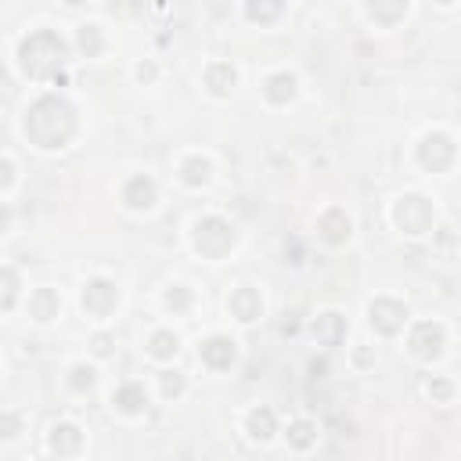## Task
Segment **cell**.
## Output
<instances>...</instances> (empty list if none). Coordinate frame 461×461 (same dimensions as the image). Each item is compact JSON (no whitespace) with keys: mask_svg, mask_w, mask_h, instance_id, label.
<instances>
[{"mask_svg":"<svg viewBox=\"0 0 461 461\" xmlns=\"http://www.w3.org/2000/svg\"><path fill=\"white\" fill-rule=\"evenodd\" d=\"M202 357H205L209 364H213V368H227L230 361H235V343H227V339H213V343H205Z\"/></svg>","mask_w":461,"mask_h":461,"instance_id":"1","label":"cell"},{"mask_svg":"<svg viewBox=\"0 0 461 461\" xmlns=\"http://www.w3.org/2000/svg\"><path fill=\"white\" fill-rule=\"evenodd\" d=\"M249 429H253V432H249L253 439H267L270 432H274V414H270L267 407L263 411H253V414H249Z\"/></svg>","mask_w":461,"mask_h":461,"instance_id":"2","label":"cell"},{"mask_svg":"<svg viewBox=\"0 0 461 461\" xmlns=\"http://www.w3.org/2000/svg\"><path fill=\"white\" fill-rule=\"evenodd\" d=\"M119 407H123V411H141V407H144V393H141L137 386H127V389L119 393Z\"/></svg>","mask_w":461,"mask_h":461,"instance_id":"3","label":"cell"},{"mask_svg":"<svg viewBox=\"0 0 461 461\" xmlns=\"http://www.w3.org/2000/svg\"><path fill=\"white\" fill-rule=\"evenodd\" d=\"M152 353H155V357H170V353H177V339H173V335H166V331H159L152 339Z\"/></svg>","mask_w":461,"mask_h":461,"instance_id":"4","label":"cell"},{"mask_svg":"<svg viewBox=\"0 0 461 461\" xmlns=\"http://www.w3.org/2000/svg\"><path fill=\"white\" fill-rule=\"evenodd\" d=\"M292 432H296V436H292V444H296V447H306L310 439H313V436H310V425H303V422L292 425Z\"/></svg>","mask_w":461,"mask_h":461,"instance_id":"5","label":"cell"}]
</instances>
